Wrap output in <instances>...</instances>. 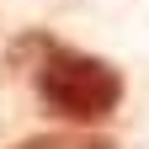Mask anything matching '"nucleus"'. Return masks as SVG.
<instances>
[{
  "mask_svg": "<svg viewBox=\"0 0 149 149\" xmlns=\"http://www.w3.org/2000/svg\"><path fill=\"white\" fill-rule=\"evenodd\" d=\"M32 85L37 101H43L53 117L64 123H107L112 112L123 107V74L112 69L107 59H91V53H69V48H48L43 59L32 64Z\"/></svg>",
  "mask_w": 149,
  "mask_h": 149,
  "instance_id": "nucleus-1",
  "label": "nucleus"
},
{
  "mask_svg": "<svg viewBox=\"0 0 149 149\" xmlns=\"http://www.w3.org/2000/svg\"><path fill=\"white\" fill-rule=\"evenodd\" d=\"M16 149H112V139H96V133H48V139H27Z\"/></svg>",
  "mask_w": 149,
  "mask_h": 149,
  "instance_id": "nucleus-2",
  "label": "nucleus"
}]
</instances>
